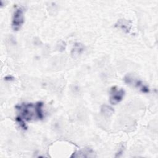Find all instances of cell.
Listing matches in <instances>:
<instances>
[{"label":"cell","instance_id":"6da1fadb","mask_svg":"<svg viewBox=\"0 0 158 158\" xmlns=\"http://www.w3.org/2000/svg\"><path fill=\"white\" fill-rule=\"evenodd\" d=\"M43 104L41 102H38L36 104L22 103L15 106L19 112L18 117L24 121H30L31 120H41L43 117Z\"/></svg>","mask_w":158,"mask_h":158},{"label":"cell","instance_id":"7a4b0ae2","mask_svg":"<svg viewBox=\"0 0 158 158\" xmlns=\"http://www.w3.org/2000/svg\"><path fill=\"white\" fill-rule=\"evenodd\" d=\"M23 9L19 7L15 10L13 14L12 21V27L13 30L15 31L19 30L23 23Z\"/></svg>","mask_w":158,"mask_h":158},{"label":"cell","instance_id":"3957f363","mask_svg":"<svg viewBox=\"0 0 158 158\" xmlns=\"http://www.w3.org/2000/svg\"><path fill=\"white\" fill-rule=\"evenodd\" d=\"M110 102L112 104H117L120 102L125 95V91L122 89H118L116 86L112 87L110 89Z\"/></svg>","mask_w":158,"mask_h":158},{"label":"cell","instance_id":"277c9868","mask_svg":"<svg viewBox=\"0 0 158 158\" xmlns=\"http://www.w3.org/2000/svg\"><path fill=\"white\" fill-rule=\"evenodd\" d=\"M116 27L122 29L125 33H128L130 30L131 24L126 20H120L116 24Z\"/></svg>","mask_w":158,"mask_h":158},{"label":"cell","instance_id":"5b68a950","mask_svg":"<svg viewBox=\"0 0 158 158\" xmlns=\"http://www.w3.org/2000/svg\"><path fill=\"white\" fill-rule=\"evenodd\" d=\"M83 50H84V47L81 44L78 43H75L72 50V54L74 56H78L83 51Z\"/></svg>","mask_w":158,"mask_h":158},{"label":"cell","instance_id":"8992f818","mask_svg":"<svg viewBox=\"0 0 158 158\" xmlns=\"http://www.w3.org/2000/svg\"><path fill=\"white\" fill-rule=\"evenodd\" d=\"M101 111L106 115H110L114 112V110L111 107L107 105H104L101 107Z\"/></svg>","mask_w":158,"mask_h":158},{"label":"cell","instance_id":"52a82bcc","mask_svg":"<svg viewBox=\"0 0 158 158\" xmlns=\"http://www.w3.org/2000/svg\"><path fill=\"white\" fill-rule=\"evenodd\" d=\"M123 152V146H122V147L118 149V152L116 153V156H115V157H120V156L122 154Z\"/></svg>","mask_w":158,"mask_h":158},{"label":"cell","instance_id":"ba28073f","mask_svg":"<svg viewBox=\"0 0 158 158\" xmlns=\"http://www.w3.org/2000/svg\"><path fill=\"white\" fill-rule=\"evenodd\" d=\"M4 78H5V80H9V81H10V80H12L14 79V78H13L12 76H10V75H8V76Z\"/></svg>","mask_w":158,"mask_h":158}]
</instances>
